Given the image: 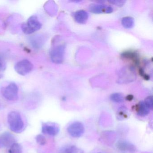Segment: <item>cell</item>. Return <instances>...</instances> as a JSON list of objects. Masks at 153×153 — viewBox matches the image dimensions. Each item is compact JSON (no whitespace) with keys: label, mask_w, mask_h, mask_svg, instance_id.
<instances>
[{"label":"cell","mask_w":153,"mask_h":153,"mask_svg":"<svg viewBox=\"0 0 153 153\" xmlns=\"http://www.w3.org/2000/svg\"><path fill=\"white\" fill-rule=\"evenodd\" d=\"M7 121L10 128L17 133H20L24 130L25 123L21 114L16 111H12L8 114Z\"/></svg>","instance_id":"cell-1"},{"label":"cell","mask_w":153,"mask_h":153,"mask_svg":"<svg viewBox=\"0 0 153 153\" xmlns=\"http://www.w3.org/2000/svg\"><path fill=\"white\" fill-rule=\"evenodd\" d=\"M42 27V24L37 17L34 16L30 17L27 23L22 25V29L25 33L30 34L40 30Z\"/></svg>","instance_id":"cell-2"},{"label":"cell","mask_w":153,"mask_h":153,"mask_svg":"<svg viewBox=\"0 0 153 153\" xmlns=\"http://www.w3.org/2000/svg\"><path fill=\"white\" fill-rule=\"evenodd\" d=\"M2 95L7 100L13 101L18 97L19 88L16 84L11 83L2 89Z\"/></svg>","instance_id":"cell-3"},{"label":"cell","mask_w":153,"mask_h":153,"mask_svg":"<svg viewBox=\"0 0 153 153\" xmlns=\"http://www.w3.org/2000/svg\"><path fill=\"white\" fill-rule=\"evenodd\" d=\"M33 68V64L27 60L19 62L15 66L16 71L21 76H25L30 73Z\"/></svg>","instance_id":"cell-4"},{"label":"cell","mask_w":153,"mask_h":153,"mask_svg":"<svg viewBox=\"0 0 153 153\" xmlns=\"http://www.w3.org/2000/svg\"><path fill=\"white\" fill-rule=\"evenodd\" d=\"M65 53V46L63 45H59L54 47L51 51L50 55L53 62L57 64H60L63 61Z\"/></svg>","instance_id":"cell-5"},{"label":"cell","mask_w":153,"mask_h":153,"mask_svg":"<svg viewBox=\"0 0 153 153\" xmlns=\"http://www.w3.org/2000/svg\"><path fill=\"white\" fill-rule=\"evenodd\" d=\"M68 131L71 137L75 138L79 137L85 132V127L81 123L75 122L68 126Z\"/></svg>","instance_id":"cell-6"},{"label":"cell","mask_w":153,"mask_h":153,"mask_svg":"<svg viewBox=\"0 0 153 153\" xmlns=\"http://www.w3.org/2000/svg\"><path fill=\"white\" fill-rule=\"evenodd\" d=\"M116 147L119 150L123 153H133L137 149L133 144L123 140H119L116 144Z\"/></svg>","instance_id":"cell-7"},{"label":"cell","mask_w":153,"mask_h":153,"mask_svg":"<svg viewBox=\"0 0 153 153\" xmlns=\"http://www.w3.org/2000/svg\"><path fill=\"white\" fill-rule=\"evenodd\" d=\"M59 131V128L58 125L52 123H43L42 125V132L50 136L57 135Z\"/></svg>","instance_id":"cell-8"},{"label":"cell","mask_w":153,"mask_h":153,"mask_svg":"<svg viewBox=\"0 0 153 153\" xmlns=\"http://www.w3.org/2000/svg\"><path fill=\"white\" fill-rule=\"evenodd\" d=\"M16 141L15 137L9 132H4L0 137V143L5 147H10Z\"/></svg>","instance_id":"cell-9"},{"label":"cell","mask_w":153,"mask_h":153,"mask_svg":"<svg viewBox=\"0 0 153 153\" xmlns=\"http://www.w3.org/2000/svg\"><path fill=\"white\" fill-rule=\"evenodd\" d=\"M74 18L76 22L79 24H85L88 18V15L84 10H78L74 14Z\"/></svg>","instance_id":"cell-10"},{"label":"cell","mask_w":153,"mask_h":153,"mask_svg":"<svg viewBox=\"0 0 153 153\" xmlns=\"http://www.w3.org/2000/svg\"><path fill=\"white\" fill-rule=\"evenodd\" d=\"M150 109L146 106L144 102H140L137 106V113L139 116H146L150 112Z\"/></svg>","instance_id":"cell-11"},{"label":"cell","mask_w":153,"mask_h":153,"mask_svg":"<svg viewBox=\"0 0 153 153\" xmlns=\"http://www.w3.org/2000/svg\"><path fill=\"white\" fill-rule=\"evenodd\" d=\"M107 6L101 4H92L89 6V9L90 12L94 14H101L105 13Z\"/></svg>","instance_id":"cell-12"},{"label":"cell","mask_w":153,"mask_h":153,"mask_svg":"<svg viewBox=\"0 0 153 153\" xmlns=\"http://www.w3.org/2000/svg\"><path fill=\"white\" fill-rule=\"evenodd\" d=\"M122 24L127 29L131 28L134 25V20L131 17H125L122 19Z\"/></svg>","instance_id":"cell-13"},{"label":"cell","mask_w":153,"mask_h":153,"mask_svg":"<svg viewBox=\"0 0 153 153\" xmlns=\"http://www.w3.org/2000/svg\"><path fill=\"white\" fill-rule=\"evenodd\" d=\"M22 147L19 143H14L10 147L9 153H22Z\"/></svg>","instance_id":"cell-14"},{"label":"cell","mask_w":153,"mask_h":153,"mask_svg":"<svg viewBox=\"0 0 153 153\" xmlns=\"http://www.w3.org/2000/svg\"><path fill=\"white\" fill-rule=\"evenodd\" d=\"M110 98L113 102L117 103H121L123 102L124 97L121 94L114 93L111 95Z\"/></svg>","instance_id":"cell-15"},{"label":"cell","mask_w":153,"mask_h":153,"mask_svg":"<svg viewBox=\"0 0 153 153\" xmlns=\"http://www.w3.org/2000/svg\"><path fill=\"white\" fill-rule=\"evenodd\" d=\"M65 153H84V152L76 146H72L65 149Z\"/></svg>","instance_id":"cell-16"},{"label":"cell","mask_w":153,"mask_h":153,"mask_svg":"<svg viewBox=\"0 0 153 153\" xmlns=\"http://www.w3.org/2000/svg\"><path fill=\"white\" fill-rule=\"evenodd\" d=\"M36 142L41 146H44L46 143V140L45 137L42 134H39L36 137Z\"/></svg>","instance_id":"cell-17"},{"label":"cell","mask_w":153,"mask_h":153,"mask_svg":"<svg viewBox=\"0 0 153 153\" xmlns=\"http://www.w3.org/2000/svg\"><path fill=\"white\" fill-rule=\"evenodd\" d=\"M123 56L125 58H128V59H132L134 60L136 62H137V56L136 53H134L130 52H127L124 53L123 54Z\"/></svg>","instance_id":"cell-18"},{"label":"cell","mask_w":153,"mask_h":153,"mask_svg":"<svg viewBox=\"0 0 153 153\" xmlns=\"http://www.w3.org/2000/svg\"><path fill=\"white\" fill-rule=\"evenodd\" d=\"M144 103L146 106L149 108L150 110H152L153 107V97L151 96L147 97L145 99Z\"/></svg>","instance_id":"cell-19"},{"label":"cell","mask_w":153,"mask_h":153,"mask_svg":"<svg viewBox=\"0 0 153 153\" xmlns=\"http://www.w3.org/2000/svg\"><path fill=\"white\" fill-rule=\"evenodd\" d=\"M109 2L114 4V5H116V6L122 7L124 5L125 1H118V0L114 1V0H112V1H109Z\"/></svg>","instance_id":"cell-20"},{"label":"cell","mask_w":153,"mask_h":153,"mask_svg":"<svg viewBox=\"0 0 153 153\" xmlns=\"http://www.w3.org/2000/svg\"><path fill=\"white\" fill-rule=\"evenodd\" d=\"M113 8L111 7V6H107L106 8V10H105V13H107V14H109V13H111V12H112L113 11Z\"/></svg>","instance_id":"cell-21"},{"label":"cell","mask_w":153,"mask_h":153,"mask_svg":"<svg viewBox=\"0 0 153 153\" xmlns=\"http://www.w3.org/2000/svg\"><path fill=\"white\" fill-rule=\"evenodd\" d=\"M3 70V64L2 63V61L0 59V75L1 73L2 72Z\"/></svg>","instance_id":"cell-22"},{"label":"cell","mask_w":153,"mask_h":153,"mask_svg":"<svg viewBox=\"0 0 153 153\" xmlns=\"http://www.w3.org/2000/svg\"><path fill=\"white\" fill-rule=\"evenodd\" d=\"M139 73L140 75L141 76H144V75H145V73H144V70H143L142 69H140L139 70Z\"/></svg>","instance_id":"cell-23"},{"label":"cell","mask_w":153,"mask_h":153,"mask_svg":"<svg viewBox=\"0 0 153 153\" xmlns=\"http://www.w3.org/2000/svg\"><path fill=\"white\" fill-rule=\"evenodd\" d=\"M133 98V96L131 95H129L127 97V100H129V101L132 100Z\"/></svg>","instance_id":"cell-24"},{"label":"cell","mask_w":153,"mask_h":153,"mask_svg":"<svg viewBox=\"0 0 153 153\" xmlns=\"http://www.w3.org/2000/svg\"><path fill=\"white\" fill-rule=\"evenodd\" d=\"M143 77H144V78L145 79H146V80H149V78H150V77H149V76L148 75H146V74H145L144 75V76H143Z\"/></svg>","instance_id":"cell-25"},{"label":"cell","mask_w":153,"mask_h":153,"mask_svg":"<svg viewBox=\"0 0 153 153\" xmlns=\"http://www.w3.org/2000/svg\"></svg>","instance_id":"cell-26"}]
</instances>
